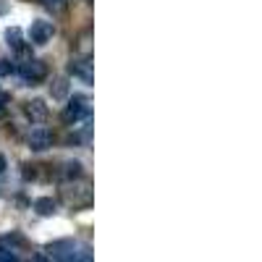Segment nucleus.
Listing matches in <instances>:
<instances>
[{
	"label": "nucleus",
	"instance_id": "f257e3e1",
	"mask_svg": "<svg viewBox=\"0 0 262 262\" xmlns=\"http://www.w3.org/2000/svg\"><path fill=\"white\" fill-rule=\"evenodd\" d=\"M21 76H24L27 81H42V79H45L48 76V66L45 63H42V60H37V58H27L24 63H21Z\"/></svg>",
	"mask_w": 262,
	"mask_h": 262
},
{
	"label": "nucleus",
	"instance_id": "f03ea898",
	"mask_svg": "<svg viewBox=\"0 0 262 262\" xmlns=\"http://www.w3.org/2000/svg\"><path fill=\"white\" fill-rule=\"evenodd\" d=\"M53 24L50 21H45V18H37L34 24H32V29H29V39L34 42V45H45V42H50L53 39Z\"/></svg>",
	"mask_w": 262,
	"mask_h": 262
},
{
	"label": "nucleus",
	"instance_id": "7ed1b4c3",
	"mask_svg": "<svg viewBox=\"0 0 262 262\" xmlns=\"http://www.w3.org/2000/svg\"><path fill=\"white\" fill-rule=\"evenodd\" d=\"M84 113H86V97H84V95H74V97L69 100V105H66V111H63V121H66V123H74V121H79Z\"/></svg>",
	"mask_w": 262,
	"mask_h": 262
},
{
	"label": "nucleus",
	"instance_id": "20e7f679",
	"mask_svg": "<svg viewBox=\"0 0 262 262\" xmlns=\"http://www.w3.org/2000/svg\"><path fill=\"white\" fill-rule=\"evenodd\" d=\"M53 144V131L45 128V126H37L32 134H29V147L34 152H42V149H48Z\"/></svg>",
	"mask_w": 262,
	"mask_h": 262
},
{
	"label": "nucleus",
	"instance_id": "39448f33",
	"mask_svg": "<svg viewBox=\"0 0 262 262\" xmlns=\"http://www.w3.org/2000/svg\"><path fill=\"white\" fill-rule=\"evenodd\" d=\"M50 254L58 259V262H74L76 257V244L74 242H55L50 247Z\"/></svg>",
	"mask_w": 262,
	"mask_h": 262
},
{
	"label": "nucleus",
	"instance_id": "423d86ee",
	"mask_svg": "<svg viewBox=\"0 0 262 262\" xmlns=\"http://www.w3.org/2000/svg\"><path fill=\"white\" fill-rule=\"evenodd\" d=\"M24 113H27V118H32V121H37V123H42L48 118V105H45V100H32V102H27L24 105Z\"/></svg>",
	"mask_w": 262,
	"mask_h": 262
},
{
	"label": "nucleus",
	"instance_id": "0eeeda50",
	"mask_svg": "<svg viewBox=\"0 0 262 262\" xmlns=\"http://www.w3.org/2000/svg\"><path fill=\"white\" fill-rule=\"evenodd\" d=\"M3 39H6V45H8V48H13L16 53H21V55H27V53H29V50H27V45L21 42V29H18V27L6 29V32H3Z\"/></svg>",
	"mask_w": 262,
	"mask_h": 262
},
{
	"label": "nucleus",
	"instance_id": "6e6552de",
	"mask_svg": "<svg viewBox=\"0 0 262 262\" xmlns=\"http://www.w3.org/2000/svg\"><path fill=\"white\" fill-rule=\"evenodd\" d=\"M34 210H37L39 215H53V212H55V202L50 200V196H39V200L34 202Z\"/></svg>",
	"mask_w": 262,
	"mask_h": 262
},
{
	"label": "nucleus",
	"instance_id": "1a4fd4ad",
	"mask_svg": "<svg viewBox=\"0 0 262 262\" xmlns=\"http://www.w3.org/2000/svg\"><path fill=\"white\" fill-rule=\"evenodd\" d=\"M69 71H71L74 76H81L84 81H92V74H90V69H86V63H71Z\"/></svg>",
	"mask_w": 262,
	"mask_h": 262
},
{
	"label": "nucleus",
	"instance_id": "9d476101",
	"mask_svg": "<svg viewBox=\"0 0 262 262\" xmlns=\"http://www.w3.org/2000/svg\"><path fill=\"white\" fill-rule=\"evenodd\" d=\"M50 92H53V97H66V92H69V81L66 79H55L53 81V86H50Z\"/></svg>",
	"mask_w": 262,
	"mask_h": 262
},
{
	"label": "nucleus",
	"instance_id": "9b49d317",
	"mask_svg": "<svg viewBox=\"0 0 262 262\" xmlns=\"http://www.w3.org/2000/svg\"><path fill=\"white\" fill-rule=\"evenodd\" d=\"M79 173H81V163H79V160H71V163H66V176H69V179H71V176L76 179Z\"/></svg>",
	"mask_w": 262,
	"mask_h": 262
},
{
	"label": "nucleus",
	"instance_id": "f8f14e48",
	"mask_svg": "<svg viewBox=\"0 0 262 262\" xmlns=\"http://www.w3.org/2000/svg\"><path fill=\"white\" fill-rule=\"evenodd\" d=\"M13 71V66H11V60H6V58H0V76H8Z\"/></svg>",
	"mask_w": 262,
	"mask_h": 262
},
{
	"label": "nucleus",
	"instance_id": "ddd939ff",
	"mask_svg": "<svg viewBox=\"0 0 262 262\" xmlns=\"http://www.w3.org/2000/svg\"><path fill=\"white\" fill-rule=\"evenodd\" d=\"M0 262H18V259H16V254H13V252L0 249Z\"/></svg>",
	"mask_w": 262,
	"mask_h": 262
},
{
	"label": "nucleus",
	"instance_id": "4468645a",
	"mask_svg": "<svg viewBox=\"0 0 262 262\" xmlns=\"http://www.w3.org/2000/svg\"><path fill=\"white\" fill-rule=\"evenodd\" d=\"M45 3H48L50 8H63V6H66V0H45Z\"/></svg>",
	"mask_w": 262,
	"mask_h": 262
},
{
	"label": "nucleus",
	"instance_id": "2eb2a0df",
	"mask_svg": "<svg viewBox=\"0 0 262 262\" xmlns=\"http://www.w3.org/2000/svg\"><path fill=\"white\" fill-rule=\"evenodd\" d=\"M8 8H11V3H8V0H0V16H3V13H8Z\"/></svg>",
	"mask_w": 262,
	"mask_h": 262
},
{
	"label": "nucleus",
	"instance_id": "dca6fc26",
	"mask_svg": "<svg viewBox=\"0 0 262 262\" xmlns=\"http://www.w3.org/2000/svg\"><path fill=\"white\" fill-rule=\"evenodd\" d=\"M6 102H8V95H0V116H3V113H6V107H3Z\"/></svg>",
	"mask_w": 262,
	"mask_h": 262
},
{
	"label": "nucleus",
	"instance_id": "f3484780",
	"mask_svg": "<svg viewBox=\"0 0 262 262\" xmlns=\"http://www.w3.org/2000/svg\"><path fill=\"white\" fill-rule=\"evenodd\" d=\"M6 168H8V163H6V158H3V155H0V173H3Z\"/></svg>",
	"mask_w": 262,
	"mask_h": 262
},
{
	"label": "nucleus",
	"instance_id": "a211bd4d",
	"mask_svg": "<svg viewBox=\"0 0 262 262\" xmlns=\"http://www.w3.org/2000/svg\"><path fill=\"white\" fill-rule=\"evenodd\" d=\"M32 262H48V259H45V257H42V254H37V257H34Z\"/></svg>",
	"mask_w": 262,
	"mask_h": 262
}]
</instances>
